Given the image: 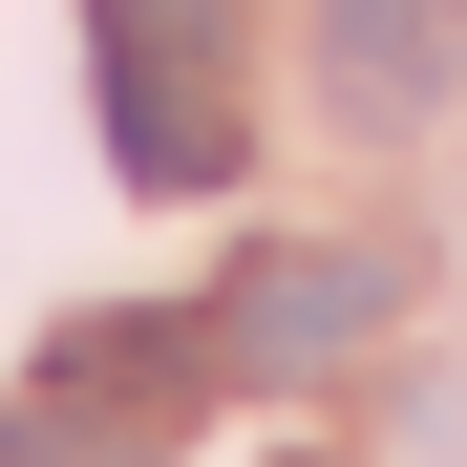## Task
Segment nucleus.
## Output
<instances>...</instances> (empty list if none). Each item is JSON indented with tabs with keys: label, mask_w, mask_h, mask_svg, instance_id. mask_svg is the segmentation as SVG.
<instances>
[{
	"label": "nucleus",
	"mask_w": 467,
	"mask_h": 467,
	"mask_svg": "<svg viewBox=\"0 0 467 467\" xmlns=\"http://www.w3.org/2000/svg\"><path fill=\"white\" fill-rule=\"evenodd\" d=\"M382 319H404V255H361V234H297V255H234V297H213V361L234 382H319V361H361Z\"/></svg>",
	"instance_id": "nucleus-1"
},
{
	"label": "nucleus",
	"mask_w": 467,
	"mask_h": 467,
	"mask_svg": "<svg viewBox=\"0 0 467 467\" xmlns=\"http://www.w3.org/2000/svg\"><path fill=\"white\" fill-rule=\"evenodd\" d=\"M319 86H340V128H425L446 107V0H319Z\"/></svg>",
	"instance_id": "nucleus-2"
},
{
	"label": "nucleus",
	"mask_w": 467,
	"mask_h": 467,
	"mask_svg": "<svg viewBox=\"0 0 467 467\" xmlns=\"http://www.w3.org/2000/svg\"><path fill=\"white\" fill-rule=\"evenodd\" d=\"M107 149H128V192H234V171H255V128H234L213 86H128Z\"/></svg>",
	"instance_id": "nucleus-3"
},
{
	"label": "nucleus",
	"mask_w": 467,
	"mask_h": 467,
	"mask_svg": "<svg viewBox=\"0 0 467 467\" xmlns=\"http://www.w3.org/2000/svg\"><path fill=\"white\" fill-rule=\"evenodd\" d=\"M213 43H234V0H86L107 107H128V86H213Z\"/></svg>",
	"instance_id": "nucleus-4"
},
{
	"label": "nucleus",
	"mask_w": 467,
	"mask_h": 467,
	"mask_svg": "<svg viewBox=\"0 0 467 467\" xmlns=\"http://www.w3.org/2000/svg\"><path fill=\"white\" fill-rule=\"evenodd\" d=\"M192 361H213L192 319H64V361H43V382H64V404H171Z\"/></svg>",
	"instance_id": "nucleus-5"
}]
</instances>
